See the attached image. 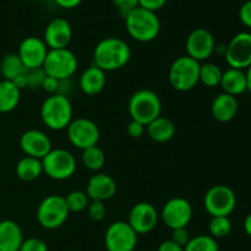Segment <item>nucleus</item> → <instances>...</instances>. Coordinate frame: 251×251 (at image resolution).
Instances as JSON below:
<instances>
[{
    "label": "nucleus",
    "instance_id": "obj_35",
    "mask_svg": "<svg viewBox=\"0 0 251 251\" xmlns=\"http://www.w3.org/2000/svg\"><path fill=\"white\" fill-rule=\"evenodd\" d=\"M19 251H48L46 242L39 238H28L24 239Z\"/></svg>",
    "mask_w": 251,
    "mask_h": 251
},
{
    "label": "nucleus",
    "instance_id": "obj_21",
    "mask_svg": "<svg viewBox=\"0 0 251 251\" xmlns=\"http://www.w3.org/2000/svg\"><path fill=\"white\" fill-rule=\"evenodd\" d=\"M24 233L19 223L11 220L0 221V251H19Z\"/></svg>",
    "mask_w": 251,
    "mask_h": 251
},
{
    "label": "nucleus",
    "instance_id": "obj_43",
    "mask_svg": "<svg viewBox=\"0 0 251 251\" xmlns=\"http://www.w3.org/2000/svg\"><path fill=\"white\" fill-rule=\"evenodd\" d=\"M82 1L83 0H54V2H55L59 7L66 10L75 9V7H77Z\"/></svg>",
    "mask_w": 251,
    "mask_h": 251
},
{
    "label": "nucleus",
    "instance_id": "obj_2",
    "mask_svg": "<svg viewBox=\"0 0 251 251\" xmlns=\"http://www.w3.org/2000/svg\"><path fill=\"white\" fill-rule=\"evenodd\" d=\"M127 34L140 43L154 41L161 32V21L156 12L137 6L124 17Z\"/></svg>",
    "mask_w": 251,
    "mask_h": 251
},
{
    "label": "nucleus",
    "instance_id": "obj_36",
    "mask_svg": "<svg viewBox=\"0 0 251 251\" xmlns=\"http://www.w3.org/2000/svg\"><path fill=\"white\" fill-rule=\"evenodd\" d=\"M112 2L123 17L139 6V0H112Z\"/></svg>",
    "mask_w": 251,
    "mask_h": 251
},
{
    "label": "nucleus",
    "instance_id": "obj_22",
    "mask_svg": "<svg viewBox=\"0 0 251 251\" xmlns=\"http://www.w3.org/2000/svg\"><path fill=\"white\" fill-rule=\"evenodd\" d=\"M107 83V76L103 70L92 65L86 69L80 76L78 86L80 90L87 96H96L102 92Z\"/></svg>",
    "mask_w": 251,
    "mask_h": 251
},
{
    "label": "nucleus",
    "instance_id": "obj_6",
    "mask_svg": "<svg viewBox=\"0 0 251 251\" xmlns=\"http://www.w3.org/2000/svg\"><path fill=\"white\" fill-rule=\"evenodd\" d=\"M70 211L66 206L65 198L61 195H49L41 201L37 207V221L44 229H56L69 218Z\"/></svg>",
    "mask_w": 251,
    "mask_h": 251
},
{
    "label": "nucleus",
    "instance_id": "obj_5",
    "mask_svg": "<svg viewBox=\"0 0 251 251\" xmlns=\"http://www.w3.org/2000/svg\"><path fill=\"white\" fill-rule=\"evenodd\" d=\"M127 109L131 120L147 125L161 115L162 100L153 91L139 90L130 97Z\"/></svg>",
    "mask_w": 251,
    "mask_h": 251
},
{
    "label": "nucleus",
    "instance_id": "obj_30",
    "mask_svg": "<svg viewBox=\"0 0 251 251\" xmlns=\"http://www.w3.org/2000/svg\"><path fill=\"white\" fill-rule=\"evenodd\" d=\"M232 232V222H230L229 217L226 216H216V217H211L210 223H208V233L215 239H222L229 235Z\"/></svg>",
    "mask_w": 251,
    "mask_h": 251
},
{
    "label": "nucleus",
    "instance_id": "obj_37",
    "mask_svg": "<svg viewBox=\"0 0 251 251\" xmlns=\"http://www.w3.org/2000/svg\"><path fill=\"white\" fill-rule=\"evenodd\" d=\"M190 239V233H189L186 228H176V229L172 230L171 240L176 243V244H178L179 247L185 248V245L188 244Z\"/></svg>",
    "mask_w": 251,
    "mask_h": 251
},
{
    "label": "nucleus",
    "instance_id": "obj_24",
    "mask_svg": "<svg viewBox=\"0 0 251 251\" xmlns=\"http://www.w3.org/2000/svg\"><path fill=\"white\" fill-rule=\"evenodd\" d=\"M220 86L222 87L223 92L230 96L243 95L247 92V76H245L244 70L239 69L229 68L223 71L222 80H221Z\"/></svg>",
    "mask_w": 251,
    "mask_h": 251
},
{
    "label": "nucleus",
    "instance_id": "obj_39",
    "mask_svg": "<svg viewBox=\"0 0 251 251\" xmlns=\"http://www.w3.org/2000/svg\"><path fill=\"white\" fill-rule=\"evenodd\" d=\"M126 131L129 134V136L132 137V139H140L146 132V125L141 124L139 122H135V120H131L127 124Z\"/></svg>",
    "mask_w": 251,
    "mask_h": 251
},
{
    "label": "nucleus",
    "instance_id": "obj_17",
    "mask_svg": "<svg viewBox=\"0 0 251 251\" xmlns=\"http://www.w3.org/2000/svg\"><path fill=\"white\" fill-rule=\"evenodd\" d=\"M73 38V28L70 22L63 17H55L47 25L43 41L48 49L68 48Z\"/></svg>",
    "mask_w": 251,
    "mask_h": 251
},
{
    "label": "nucleus",
    "instance_id": "obj_11",
    "mask_svg": "<svg viewBox=\"0 0 251 251\" xmlns=\"http://www.w3.org/2000/svg\"><path fill=\"white\" fill-rule=\"evenodd\" d=\"M137 237L139 235L127 222H113L105 230V249L108 251H134L137 245Z\"/></svg>",
    "mask_w": 251,
    "mask_h": 251
},
{
    "label": "nucleus",
    "instance_id": "obj_13",
    "mask_svg": "<svg viewBox=\"0 0 251 251\" xmlns=\"http://www.w3.org/2000/svg\"><path fill=\"white\" fill-rule=\"evenodd\" d=\"M193 206L186 199L173 198L164 203L161 218L164 225L172 230L176 228H186L193 218Z\"/></svg>",
    "mask_w": 251,
    "mask_h": 251
},
{
    "label": "nucleus",
    "instance_id": "obj_44",
    "mask_svg": "<svg viewBox=\"0 0 251 251\" xmlns=\"http://www.w3.org/2000/svg\"><path fill=\"white\" fill-rule=\"evenodd\" d=\"M243 227H244L245 233L251 238V212L245 217L244 223H243Z\"/></svg>",
    "mask_w": 251,
    "mask_h": 251
},
{
    "label": "nucleus",
    "instance_id": "obj_38",
    "mask_svg": "<svg viewBox=\"0 0 251 251\" xmlns=\"http://www.w3.org/2000/svg\"><path fill=\"white\" fill-rule=\"evenodd\" d=\"M61 85V81L56 80V78L51 77V76H47L44 77L43 82H42L41 88L43 91H46L49 95H55V93H59V87Z\"/></svg>",
    "mask_w": 251,
    "mask_h": 251
},
{
    "label": "nucleus",
    "instance_id": "obj_46",
    "mask_svg": "<svg viewBox=\"0 0 251 251\" xmlns=\"http://www.w3.org/2000/svg\"><path fill=\"white\" fill-rule=\"evenodd\" d=\"M32 1H44V0H32Z\"/></svg>",
    "mask_w": 251,
    "mask_h": 251
},
{
    "label": "nucleus",
    "instance_id": "obj_25",
    "mask_svg": "<svg viewBox=\"0 0 251 251\" xmlns=\"http://www.w3.org/2000/svg\"><path fill=\"white\" fill-rule=\"evenodd\" d=\"M21 100V90L12 81H0V113H10L16 109Z\"/></svg>",
    "mask_w": 251,
    "mask_h": 251
},
{
    "label": "nucleus",
    "instance_id": "obj_29",
    "mask_svg": "<svg viewBox=\"0 0 251 251\" xmlns=\"http://www.w3.org/2000/svg\"><path fill=\"white\" fill-rule=\"evenodd\" d=\"M223 71L213 63H203L200 66V81L206 87H217L222 80Z\"/></svg>",
    "mask_w": 251,
    "mask_h": 251
},
{
    "label": "nucleus",
    "instance_id": "obj_27",
    "mask_svg": "<svg viewBox=\"0 0 251 251\" xmlns=\"http://www.w3.org/2000/svg\"><path fill=\"white\" fill-rule=\"evenodd\" d=\"M26 70V66L24 65L17 53L7 54L0 61V74L2 76V80H16L19 76L24 75Z\"/></svg>",
    "mask_w": 251,
    "mask_h": 251
},
{
    "label": "nucleus",
    "instance_id": "obj_9",
    "mask_svg": "<svg viewBox=\"0 0 251 251\" xmlns=\"http://www.w3.org/2000/svg\"><path fill=\"white\" fill-rule=\"evenodd\" d=\"M205 210L211 217L226 216L229 217L237 206V196L234 191L227 185H213L207 190L203 198Z\"/></svg>",
    "mask_w": 251,
    "mask_h": 251
},
{
    "label": "nucleus",
    "instance_id": "obj_40",
    "mask_svg": "<svg viewBox=\"0 0 251 251\" xmlns=\"http://www.w3.org/2000/svg\"><path fill=\"white\" fill-rule=\"evenodd\" d=\"M239 20L245 27L251 28V0L243 2L239 9Z\"/></svg>",
    "mask_w": 251,
    "mask_h": 251
},
{
    "label": "nucleus",
    "instance_id": "obj_45",
    "mask_svg": "<svg viewBox=\"0 0 251 251\" xmlns=\"http://www.w3.org/2000/svg\"><path fill=\"white\" fill-rule=\"evenodd\" d=\"M245 76H247V91L251 93V65L245 70Z\"/></svg>",
    "mask_w": 251,
    "mask_h": 251
},
{
    "label": "nucleus",
    "instance_id": "obj_18",
    "mask_svg": "<svg viewBox=\"0 0 251 251\" xmlns=\"http://www.w3.org/2000/svg\"><path fill=\"white\" fill-rule=\"evenodd\" d=\"M20 147L26 156L38 159H43L53 150L48 135L36 129L27 130L21 135Z\"/></svg>",
    "mask_w": 251,
    "mask_h": 251
},
{
    "label": "nucleus",
    "instance_id": "obj_32",
    "mask_svg": "<svg viewBox=\"0 0 251 251\" xmlns=\"http://www.w3.org/2000/svg\"><path fill=\"white\" fill-rule=\"evenodd\" d=\"M64 198H65L66 206H68L70 213L82 212V211H85L87 208L88 203H90V199H88L87 194L81 190L71 191V193H69Z\"/></svg>",
    "mask_w": 251,
    "mask_h": 251
},
{
    "label": "nucleus",
    "instance_id": "obj_33",
    "mask_svg": "<svg viewBox=\"0 0 251 251\" xmlns=\"http://www.w3.org/2000/svg\"><path fill=\"white\" fill-rule=\"evenodd\" d=\"M46 77V73L42 68L38 69H27L25 73V78H26V87L36 88L41 87Z\"/></svg>",
    "mask_w": 251,
    "mask_h": 251
},
{
    "label": "nucleus",
    "instance_id": "obj_42",
    "mask_svg": "<svg viewBox=\"0 0 251 251\" xmlns=\"http://www.w3.org/2000/svg\"><path fill=\"white\" fill-rule=\"evenodd\" d=\"M157 251H184V248L179 247L178 244H176L174 242H172L171 239L169 240H164L159 244L158 250Z\"/></svg>",
    "mask_w": 251,
    "mask_h": 251
},
{
    "label": "nucleus",
    "instance_id": "obj_4",
    "mask_svg": "<svg viewBox=\"0 0 251 251\" xmlns=\"http://www.w3.org/2000/svg\"><path fill=\"white\" fill-rule=\"evenodd\" d=\"M200 66L201 63L190 56H178L169 68L168 80L172 87L179 92L193 90L200 82Z\"/></svg>",
    "mask_w": 251,
    "mask_h": 251
},
{
    "label": "nucleus",
    "instance_id": "obj_31",
    "mask_svg": "<svg viewBox=\"0 0 251 251\" xmlns=\"http://www.w3.org/2000/svg\"><path fill=\"white\" fill-rule=\"evenodd\" d=\"M184 251H220V247L215 238L207 234H200L189 240Z\"/></svg>",
    "mask_w": 251,
    "mask_h": 251
},
{
    "label": "nucleus",
    "instance_id": "obj_1",
    "mask_svg": "<svg viewBox=\"0 0 251 251\" xmlns=\"http://www.w3.org/2000/svg\"><path fill=\"white\" fill-rule=\"evenodd\" d=\"M131 59V48L119 37H107L93 50V65L104 73L124 68Z\"/></svg>",
    "mask_w": 251,
    "mask_h": 251
},
{
    "label": "nucleus",
    "instance_id": "obj_8",
    "mask_svg": "<svg viewBox=\"0 0 251 251\" xmlns=\"http://www.w3.org/2000/svg\"><path fill=\"white\" fill-rule=\"evenodd\" d=\"M43 173L53 180H66L76 172V158L65 149H53L43 159Z\"/></svg>",
    "mask_w": 251,
    "mask_h": 251
},
{
    "label": "nucleus",
    "instance_id": "obj_12",
    "mask_svg": "<svg viewBox=\"0 0 251 251\" xmlns=\"http://www.w3.org/2000/svg\"><path fill=\"white\" fill-rule=\"evenodd\" d=\"M225 58L229 68L247 70L251 65V33L239 32L226 46Z\"/></svg>",
    "mask_w": 251,
    "mask_h": 251
},
{
    "label": "nucleus",
    "instance_id": "obj_19",
    "mask_svg": "<svg viewBox=\"0 0 251 251\" xmlns=\"http://www.w3.org/2000/svg\"><path fill=\"white\" fill-rule=\"evenodd\" d=\"M117 193V183L110 176L105 173H96L88 180L86 194L91 201L109 200Z\"/></svg>",
    "mask_w": 251,
    "mask_h": 251
},
{
    "label": "nucleus",
    "instance_id": "obj_28",
    "mask_svg": "<svg viewBox=\"0 0 251 251\" xmlns=\"http://www.w3.org/2000/svg\"><path fill=\"white\" fill-rule=\"evenodd\" d=\"M81 161L85 168L91 172H98L103 168L105 163V154L98 146L88 147L83 150L81 154Z\"/></svg>",
    "mask_w": 251,
    "mask_h": 251
},
{
    "label": "nucleus",
    "instance_id": "obj_14",
    "mask_svg": "<svg viewBox=\"0 0 251 251\" xmlns=\"http://www.w3.org/2000/svg\"><path fill=\"white\" fill-rule=\"evenodd\" d=\"M186 55L196 61H206L215 53L216 41L213 34L206 28H195L189 33L185 42Z\"/></svg>",
    "mask_w": 251,
    "mask_h": 251
},
{
    "label": "nucleus",
    "instance_id": "obj_34",
    "mask_svg": "<svg viewBox=\"0 0 251 251\" xmlns=\"http://www.w3.org/2000/svg\"><path fill=\"white\" fill-rule=\"evenodd\" d=\"M86 210H87L88 217L95 222H100L107 215V207L102 201H90Z\"/></svg>",
    "mask_w": 251,
    "mask_h": 251
},
{
    "label": "nucleus",
    "instance_id": "obj_7",
    "mask_svg": "<svg viewBox=\"0 0 251 251\" xmlns=\"http://www.w3.org/2000/svg\"><path fill=\"white\" fill-rule=\"evenodd\" d=\"M77 66V58L70 49H49L42 69L47 76L66 81L76 73Z\"/></svg>",
    "mask_w": 251,
    "mask_h": 251
},
{
    "label": "nucleus",
    "instance_id": "obj_41",
    "mask_svg": "<svg viewBox=\"0 0 251 251\" xmlns=\"http://www.w3.org/2000/svg\"><path fill=\"white\" fill-rule=\"evenodd\" d=\"M168 0H139V6L144 9L150 10V11L157 12L164 7Z\"/></svg>",
    "mask_w": 251,
    "mask_h": 251
},
{
    "label": "nucleus",
    "instance_id": "obj_16",
    "mask_svg": "<svg viewBox=\"0 0 251 251\" xmlns=\"http://www.w3.org/2000/svg\"><path fill=\"white\" fill-rule=\"evenodd\" d=\"M48 50L43 38L31 36L22 39L17 55L20 56L26 69H38L43 66Z\"/></svg>",
    "mask_w": 251,
    "mask_h": 251
},
{
    "label": "nucleus",
    "instance_id": "obj_3",
    "mask_svg": "<svg viewBox=\"0 0 251 251\" xmlns=\"http://www.w3.org/2000/svg\"><path fill=\"white\" fill-rule=\"evenodd\" d=\"M41 119L53 131L66 130L73 120V104L68 96L55 93L47 97L41 105Z\"/></svg>",
    "mask_w": 251,
    "mask_h": 251
},
{
    "label": "nucleus",
    "instance_id": "obj_23",
    "mask_svg": "<svg viewBox=\"0 0 251 251\" xmlns=\"http://www.w3.org/2000/svg\"><path fill=\"white\" fill-rule=\"evenodd\" d=\"M146 134L152 141L164 144L171 141L176 135V124L168 118L159 115L146 125Z\"/></svg>",
    "mask_w": 251,
    "mask_h": 251
},
{
    "label": "nucleus",
    "instance_id": "obj_10",
    "mask_svg": "<svg viewBox=\"0 0 251 251\" xmlns=\"http://www.w3.org/2000/svg\"><path fill=\"white\" fill-rule=\"evenodd\" d=\"M66 135L73 146L81 151L88 147L97 146L100 139V127L93 120L87 118H76L66 127Z\"/></svg>",
    "mask_w": 251,
    "mask_h": 251
},
{
    "label": "nucleus",
    "instance_id": "obj_26",
    "mask_svg": "<svg viewBox=\"0 0 251 251\" xmlns=\"http://www.w3.org/2000/svg\"><path fill=\"white\" fill-rule=\"evenodd\" d=\"M15 173L17 178L22 181H33L38 179L43 173L42 159L25 156L17 162L15 167Z\"/></svg>",
    "mask_w": 251,
    "mask_h": 251
},
{
    "label": "nucleus",
    "instance_id": "obj_20",
    "mask_svg": "<svg viewBox=\"0 0 251 251\" xmlns=\"http://www.w3.org/2000/svg\"><path fill=\"white\" fill-rule=\"evenodd\" d=\"M238 109H239V103H238L237 97L227 95L225 92L216 96L211 104L212 117L220 123H229L230 120L234 119Z\"/></svg>",
    "mask_w": 251,
    "mask_h": 251
},
{
    "label": "nucleus",
    "instance_id": "obj_15",
    "mask_svg": "<svg viewBox=\"0 0 251 251\" xmlns=\"http://www.w3.org/2000/svg\"><path fill=\"white\" fill-rule=\"evenodd\" d=\"M159 215L156 207L150 202H137L131 207L126 222L137 235L147 234L156 228Z\"/></svg>",
    "mask_w": 251,
    "mask_h": 251
}]
</instances>
